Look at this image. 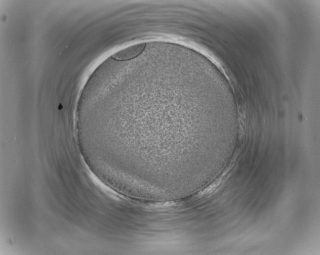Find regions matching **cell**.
Returning a JSON list of instances; mask_svg holds the SVG:
<instances>
[{
  "label": "cell",
  "instance_id": "1",
  "mask_svg": "<svg viewBox=\"0 0 320 255\" xmlns=\"http://www.w3.org/2000/svg\"><path fill=\"white\" fill-rule=\"evenodd\" d=\"M145 46V43H140L132 46L113 54L112 58L119 61L132 59L140 54L144 49Z\"/></svg>",
  "mask_w": 320,
  "mask_h": 255
}]
</instances>
